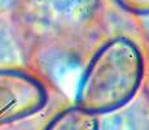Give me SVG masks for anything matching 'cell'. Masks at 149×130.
Returning a JSON list of instances; mask_svg holds the SVG:
<instances>
[{"label": "cell", "instance_id": "obj_2", "mask_svg": "<svg viewBox=\"0 0 149 130\" xmlns=\"http://www.w3.org/2000/svg\"><path fill=\"white\" fill-rule=\"evenodd\" d=\"M145 53L127 35L107 38L83 66L74 105L96 116L125 107L140 92Z\"/></svg>", "mask_w": 149, "mask_h": 130}, {"label": "cell", "instance_id": "obj_8", "mask_svg": "<svg viewBox=\"0 0 149 130\" xmlns=\"http://www.w3.org/2000/svg\"><path fill=\"white\" fill-rule=\"evenodd\" d=\"M139 29L143 39L145 40V44L147 47H149V14L139 18Z\"/></svg>", "mask_w": 149, "mask_h": 130}, {"label": "cell", "instance_id": "obj_6", "mask_svg": "<svg viewBox=\"0 0 149 130\" xmlns=\"http://www.w3.org/2000/svg\"><path fill=\"white\" fill-rule=\"evenodd\" d=\"M123 12L137 18L149 14V0H113Z\"/></svg>", "mask_w": 149, "mask_h": 130}, {"label": "cell", "instance_id": "obj_4", "mask_svg": "<svg viewBox=\"0 0 149 130\" xmlns=\"http://www.w3.org/2000/svg\"><path fill=\"white\" fill-rule=\"evenodd\" d=\"M99 130H149V104L139 92L125 107L99 116Z\"/></svg>", "mask_w": 149, "mask_h": 130}, {"label": "cell", "instance_id": "obj_1", "mask_svg": "<svg viewBox=\"0 0 149 130\" xmlns=\"http://www.w3.org/2000/svg\"><path fill=\"white\" fill-rule=\"evenodd\" d=\"M34 11L42 64L56 76L84 66L108 38L104 0H35Z\"/></svg>", "mask_w": 149, "mask_h": 130}, {"label": "cell", "instance_id": "obj_7", "mask_svg": "<svg viewBox=\"0 0 149 130\" xmlns=\"http://www.w3.org/2000/svg\"><path fill=\"white\" fill-rule=\"evenodd\" d=\"M145 66H144V77H143V83H141V95L149 104V47L145 50Z\"/></svg>", "mask_w": 149, "mask_h": 130}, {"label": "cell", "instance_id": "obj_3", "mask_svg": "<svg viewBox=\"0 0 149 130\" xmlns=\"http://www.w3.org/2000/svg\"><path fill=\"white\" fill-rule=\"evenodd\" d=\"M56 91L40 74L24 68H0V126L40 113ZM57 92V91H56Z\"/></svg>", "mask_w": 149, "mask_h": 130}, {"label": "cell", "instance_id": "obj_5", "mask_svg": "<svg viewBox=\"0 0 149 130\" xmlns=\"http://www.w3.org/2000/svg\"><path fill=\"white\" fill-rule=\"evenodd\" d=\"M43 130H99V116L77 105L65 107L49 118Z\"/></svg>", "mask_w": 149, "mask_h": 130}]
</instances>
